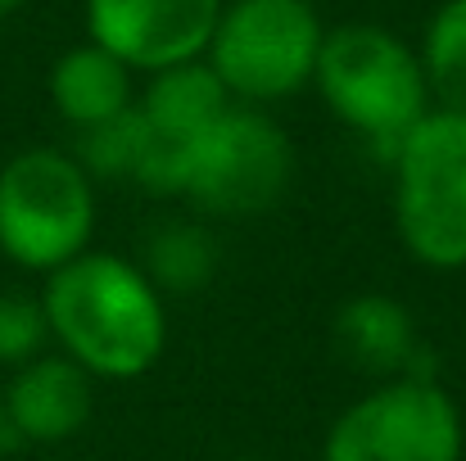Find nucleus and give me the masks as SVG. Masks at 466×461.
Listing matches in <instances>:
<instances>
[{
    "label": "nucleus",
    "mask_w": 466,
    "mask_h": 461,
    "mask_svg": "<svg viewBox=\"0 0 466 461\" xmlns=\"http://www.w3.org/2000/svg\"><path fill=\"white\" fill-rule=\"evenodd\" d=\"M96 181L64 150H23L0 167V254L23 272H55L91 249Z\"/></svg>",
    "instance_id": "20e7f679"
},
{
    "label": "nucleus",
    "mask_w": 466,
    "mask_h": 461,
    "mask_svg": "<svg viewBox=\"0 0 466 461\" xmlns=\"http://www.w3.org/2000/svg\"><path fill=\"white\" fill-rule=\"evenodd\" d=\"M335 348L376 376H412V353H417V326L412 312L390 299V295H362L339 307L335 316Z\"/></svg>",
    "instance_id": "f8f14e48"
},
{
    "label": "nucleus",
    "mask_w": 466,
    "mask_h": 461,
    "mask_svg": "<svg viewBox=\"0 0 466 461\" xmlns=\"http://www.w3.org/2000/svg\"><path fill=\"white\" fill-rule=\"evenodd\" d=\"M421 73L435 109L466 114V0H444L421 36Z\"/></svg>",
    "instance_id": "ddd939ff"
},
{
    "label": "nucleus",
    "mask_w": 466,
    "mask_h": 461,
    "mask_svg": "<svg viewBox=\"0 0 466 461\" xmlns=\"http://www.w3.org/2000/svg\"><path fill=\"white\" fill-rule=\"evenodd\" d=\"M50 339L96 380H137L167 348L163 290L123 254L86 249L46 276Z\"/></svg>",
    "instance_id": "f257e3e1"
},
{
    "label": "nucleus",
    "mask_w": 466,
    "mask_h": 461,
    "mask_svg": "<svg viewBox=\"0 0 466 461\" xmlns=\"http://www.w3.org/2000/svg\"><path fill=\"white\" fill-rule=\"evenodd\" d=\"M50 344V321L41 295H0V366H27Z\"/></svg>",
    "instance_id": "dca6fc26"
},
{
    "label": "nucleus",
    "mask_w": 466,
    "mask_h": 461,
    "mask_svg": "<svg viewBox=\"0 0 466 461\" xmlns=\"http://www.w3.org/2000/svg\"><path fill=\"white\" fill-rule=\"evenodd\" d=\"M146 276L158 290H199L213 276V240L190 222H167L150 236Z\"/></svg>",
    "instance_id": "2eb2a0df"
},
{
    "label": "nucleus",
    "mask_w": 466,
    "mask_h": 461,
    "mask_svg": "<svg viewBox=\"0 0 466 461\" xmlns=\"http://www.w3.org/2000/svg\"><path fill=\"white\" fill-rule=\"evenodd\" d=\"M295 176V145L254 105H231L213 127H204L186 145V185L190 199L208 217H258L277 208Z\"/></svg>",
    "instance_id": "423d86ee"
},
{
    "label": "nucleus",
    "mask_w": 466,
    "mask_h": 461,
    "mask_svg": "<svg viewBox=\"0 0 466 461\" xmlns=\"http://www.w3.org/2000/svg\"><path fill=\"white\" fill-rule=\"evenodd\" d=\"M5 439H9V421H5V398H0V448H5Z\"/></svg>",
    "instance_id": "a211bd4d"
},
{
    "label": "nucleus",
    "mask_w": 466,
    "mask_h": 461,
    "mask_svg": "<svg viewBox=\"0 0 466 461\" xmlns=\"http://www.w3.org/2000/svg\"><path fill=\"white\" fill-rule=\"evenodd\" d=\"M326 27L312 0H231L218 14L204 59L236 105H277L317 73Z\"/></svg>",
    "instance_id": "39448f33"
},
{
    "label": "nucleus",
    "mask_w": 466,
    "mask_h": 461,
    "mask_svg": "<svg viewBox=\"0 0 466 461\" xmlns=\"http://www.w3.org/2000/svg\"><path fill=\"white\" fill-rule=\"evenodd\" d=\"M312 82L349 132L367 136L385 154H394V145L435 109L421 55L376 23L326 27Z\"/></svg>",
    "instance_id": "f03ea898"
},
{
    "label": "nucleus",
    "mask_w": 466,
    "mask_h": 461,
    "mask_svg": "<svg viewBox=\"0 0 466 461\" xmlns=\"http://www.w3.org/2000/svg\"><path fill=\"white\" fill-rule=\"evenodd\" d=\"M236 461H268V457H236Z\"/></svg>",
    "instance_id": "6ab92c4d"
},
{
    "label": "nucleus",
    "mask_w": 466,
    "mask_h": 461,
    "mask_svg": "<svg viewBox=\"0 0 466 461\" xmlns=\"http://www.w3.org/2000/svg\"><path fill=\"white\" fill-rule=\"evenodd\" d=\"M23 5H27V0H0V23H5V18H9V14H18V9H23Z\"/></svg>",
    "instance_id": "f3484780"
},
{
    "label": "nucleus",
    "mask_w": 466,
    "mask_h": 461,
    "mask_svg": "<svg viewBox=\"0 0 466 461\" xmlns=\"http://www.w3.org/2000/svg\"><path fill=\"white\" fill-rule=\"evenodd\" d=\"M231 105L236 100L227 95V86L208 59H186V64L158 68V73H150L146 91L137 95V109L150 123V132L163 141H177V145H190Z\"/></svg>",
    "instance_id": "9b49d317"
},
{
    "label": "nucleus",
    "mask_w": 466,
    "mask_h": 461,
    "mask_svg": "<svg viewBox=\"0 0 466 461\" xmlns=\"http://www.w3.org/2000/svg\"><path fill=\"white\" fill-rule=\"evenodd\" d=\"M9 435L32 444H64L82 435L96 407V376L68 353H41L0 389Z\"/></svg>",
    "instance_id": "1a4fd4ad"
},
{
    "label": "nucleus",
    "mask_w": 466,
    "mask_h": 461,
    "mask_svg": "<svg viewBox=\"0 0 466 461\" xmlns=\"http://www.w3.org/2000/svg\"><path fill=\"white\" fill-rule=\"evenodd\" d=\"M50 105L73 132L100 127L137 105V73L96 41L73 45L50 68Z\"/></svg>",
    "instance_id": "9d476101"
},
{
    "label": "nucleus",
    "mask_w": 466,
    "mask_h": 461,
    "mask_svg": "<svg viewBox=\"0 0 466 461\" xmlns=\"http://www.w3.org/2000/svg\"><path fill=\"white\" fill-rule=\"evenodd\" d=\"M150 150V123L141 118V109L132 105L127 114L77 132L73 158L82 163V172L91 181H137L141 158Z\"/></svg>",
    "instance_id": "4468645a"
},
{
    "label": "nucleus",
    "mask_w": 466,
    "mask_h": 461,
    "mask_svg": "<svg viewBox=\"0 0 466 461\" xmlns=\"http://www.w3.org/2000/svg\"><path fill=\"white\" fill-rule=\"evenodd\" d=\"M466 430L453 394L412 371L349 403L321 444V461H462Z\"/></svg>",
    "instance_id": "0eeeda50"
},
{
    "label": "nucleus",
    "mask_w": 466,
    "mask_h": 461,
    "mask_svg": "<svg viewBox=\"0 0 466 461\" xmlns=\"http://www.w3.org/2000/svg\"><path fill=\"white\" fill-rule=\"evenodd\" d=\"M394 226L421 267H466V114L431 109L390 154Z\"/></svg>",
    "instance_id": "7ed1b4c3"
},
{
    "label": "nucleus",
    "mask_w": 466,
    "mask_h": 461,
    "mask_svg": "<svg viewBox=\"0 0 466 461\" xmlns=\"http://www.w3.org/2000/svg\"><path fill=\"white\" fill-rule=\"evenodd\" d=\"M227 0H86V36L132 73L204 59Z\"/></svg>",
    "instance_id": "6e6552de"
}]
</instances>
